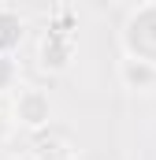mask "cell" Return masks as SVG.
<instances>
[{"label":"cell","instance_id":"1","mask_svg":"<svg viewBox=\"0 0 156 160\" xmlns=\"http://www.w3.org/2000/svg\"><path fill=\"white\" fill-rule=\"evenodd\" d=\"M119 48H123V56H138V60L156 63V0L138 4L126 15V22L119 30Z\"/></svg>","mask_w":156,"mask_h":160},{"label":"cell","instance_id":"3","mask_svg":"<svg viewBox=\"0 0 156 160\" xmlns=\"http://www.w3.org/2000/svg\"><path fill=\"white\" fill-rule=\"evenodd\" d=\"M75 34H67V30H56V26H48L37 41V67L41 71H48V75H63L71 63H75Z\"/></svg>","mask_w":156,"mask_h":160},{"label":"cell","instance_id":"2","mask_svg":"<svg viewBox=\"0 0 156 160\" xmlns=\"http://www.w3.org/2000/svg\"><path fill=\"white\" fill-rule=\"evenodd\" d=\"M52 97H48V89H41V86H19L15 89V97H11V123H15V130H30V134H37V130H48L52 127Z\"/></svg>","mask_w":156,"mask_h":160},{"label":"cell","instance_id":"7","mask_svg":"<svg viewBox=\"0 0 156 160\" xmlns=\"http://www.w3.org/2000/svg\"><path fill=\"white\" fill-rule=\"evenodd\" d=\"M19 89V60L11 52H0V93H15Z\"/></svg>","mask_w":156,"mask_h":160},{"label":"cell","instance_id":"5","mask_svg":"<svg viewBox=\"0 0 156 160\" xmlns=\"http://www.w3.org/2000/svg\"><path fill=\"white\" fill-rule=\"evenodd\" d=\"M34 160H71L75 157V145L67 142V138H60V134H45V130H37L34 134Z\"/></svg>","mask_w":156,"mask_h":160},{"label":"cell","instance_id":"8","mask_svg":"<svg viewBox=\"0 0 156 160\" xmlns=\"http://www.w3.org/2000/svg\"><path fill=\"white\" fill-rule=\"evenodd\" d=\"M11 134H15V123H11V116H7V112L0 108V149H4L7 142H11Z\"/></svg>","mask_w":156,"mask_h":160},{"label":"cell","instance_id":"4","mask_svg":"<svg viewBox=\"0 0 156 160\" xmlns=\"http://www.w3.org/2000/svg\"><path fill=\"white\" fill-rule=\"evenodd\" d=\"M115 78L126 93H156V63L138 60V56H119Z\"/></svg>","mask_w":156,"mask_h":160},{"label":"cell","instance_id":"6","mask_svg":"<svg viewBox=\"0 0 156 160\" xmlns=\"http://www.w3.org/2000/svg\"><path fill=\"white\" fill-rule=\"evenodd\" d=\"M22 34H26V19L19 15V8H11V4H0V52H11V48H19Z\"/></svg>","mask_w":156,"mask_h":160}]
</instances>
